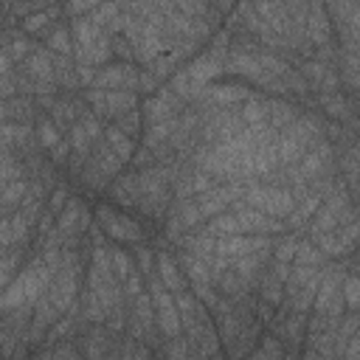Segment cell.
I'll use <instances>...</instances> for the list:
<instances>
[{
    "label": "cell",
    "instance_id": "cell-1",
    "mask_svg": "<svg viewBox=\"0 0 360 360\" xmlns=\"http://www.w3.org/2000/svg\"><path fill=\"white\" fill-rule=\"evenodd\" d=\"M79 276H82V259L73 248H62V264L53 273V281L48 287V298L53 301V307L65 315L76 307V295L79 292Z\"/></svg>",
    "mask_w": 360,
    "mask_h": 360
},
{
    "label": "cell",
    "instance_id": "cell-2",
    "mask_svg": "<svg viewBox=\"0 0 360 360\" xmlns=\"http://www.w3.org/2000/svg\"><path fill=\"white\" fill-rule=\"evenodd\" d=\"M250 208H256V211H262V214H267V217H273V219H284L287 222V217L295 211V197H292V191L290 188H284V186H276V183H250L248 188H245V197H242Z\"/></svg>",
    "mask_w": 360,
    "mask_h": 360
},
{
    "label": "cell",
    "instance_id": "cell-3",
    "mask_svg": "<svg viewBox=\"0 0 360 360\" xmlns=\"http://www.w3.org/2000/svg\"><path fill=\"white\" fill-rule=\"evenodd\" d=\"M96 225L112 239V242H127V245H135L143 239V231L138 228V222L110 205H98L96 208Z\"/></svg>",
    "mask_w": 360,
    "mask_h": 360
},
{
    "label": "cell",
    "instance_id": "cell-4",
    "mask_svg": "<svg viewBox=\"0 0 360 360\" xmlns=\"http://www.w3.org/2000/svg\"><path fill=\"white\" fill-rule=\"evenodd\" d=\"M231 211L236 214V219H239V225H242V233H248V236H281V233L290 231L284 219H273V217H267V214L250 208L245 200L233 202Z\"/></svg>",
    "mask_w": 360,
    "mask_h": 360
},
{
    "label": "cell",
    "instance_id": "cell-5",
    "mask_svg": "<svg viewBox=\"0 0 360 360\" xmlns=\"http://www.w3.org/2000/svg\"><path fill=\"white\" fill-rule=\"evenodd\" d=\"M96 90H129L138 93L141 90V70L132 62H112L107 68H101L96 73L93 82Z\"/></svg>",
    "mask_w": 360,
    "mask_h": 360
},
{
    "label": "cell",
    "instance_id": "cell-6",
    "mask_svg": "<svg viewBox=\"0 0 360 360\" xmlns=\"http://www.w3.org/2000/svg\"><path fill=\"white\" fill-rule=\"evenodd\" d=\"M183 98L177 96V93H172L169 87H160L155 96H149L146 101H143V121H146V127L149 124H163V121H174V118H180L183 115Z\"/></svg>",
    "mask_w": 360,
    "mask_h": 360
},
{
    "label": "cell",
    "instance_id": "cell-7",
    "mask_svg": "<svg viewBox=\"0 0 360 360\" xmlns=\"http://www.w3.org/2000/svg\"><path fill=\"white\" fill-rule=\"evenodd\" d=\"M20 70L39 84H56V68H53V53L48 48H34L31 56L20 65Z\"/></svg>",
    "mask_w": 360,
    "mask_h": 360
},
{
    "label": "cell",
    "instance_id": "cell-8",
    "mask_svg": "<svg viewBox=\"0 0 360 360\" xmlns=\"http://www.w3.org/2000/svg\"><path fill=\"white\" fill-rule=\"evenodd\" d=\"M332 31H335V25H332V20H329V14H326V6H323V3H309L307 37H309V42L315 45V51L332 45Z\"/></svg>",
    "mask_w": 360,
    "mask_h": 360
},
{
    "label": "cell",
    "instance_id": "cell-9",
    "mask_svg": "<svg viewBox=\"0 0 360 360\" xmlns=\"http://www.w3.org/2000/svg\"><path fill=\"white\" fill-rule=\"evenodd\" d=\"M62 318V312L53 307V301L48 298V292L37 301V307H34V318H31V332H28V340H39L42 335H48L51 329H53V323Z\"/></svg>",
    "mask_w": 360,
    "mask_h": 360
},
{
    "label": "cell",
    "instance_id": "cell-10",
    "mask_svg": "<svg viewBox=\"0 0 360 360\" xmlns=\"http://www.w3.org/2000/svg\"><path fill=\"white\" fill-rule=\"evenodd\" d=\"M253 8H256V14L264 20V25H267L273 34H278V37H290V14H287V3H276V0H270V3H253Z\"/></svg>",
    "mask_w": 360,
    "mask_h": 360
},
{
    "label": "cell",
    "instance_id": "cell-11",
    "mask_svg": "<svg viewBox=\"0 0 360 360\" xmlns=\"http://www.w3.org/2000/svg\"><path fill=\"white\" fill-rule=\"evenodd\" d=\"M155 267H158V276H160V281H163V287L169 292L186 290V273H183L180 262L169 250H158V264Z\"/></svg>",
    "mask_w": 360,
    "mask_h": 360
},
{
    "label": "cell",
    "instance_id": "cell-12",
    "mask_svg": "<svg viewBox=\"0 0 360 360\" xmlns=\"http://www.w3.org/2000/svg\"><path fill=\"white\" fill-rule=\"evenodd\" d=\"M28 231H31V222L14 211L8 217L0 219V245L3 248H11V245H25L28 242Z\"/></svg>",
    "mask_w": 360,
    "mask_h": 360
},
{
    "label": "cell",
    "instance_id": "cell-13",
    "mask_svg": "<svg viewBox=\"0 0 360 360\" xmlns=\"http://www.w3.org/2000/svg\"><path fill=\"white\" fill-rule=\"evenodd\" d=\"M321 205H323V197L315 194V191H312L309 197L298 200V202H295V211L287 217V228H292V233L301 231V228H309V222H312V217L321 211Z\"/></svg>",
    "mask_w": 360,
    "mask_h": 360
},
{
    "label": "cell",
    "instance_id": "cell-14",
    "mask_svg": "<svg viewBox=\"0 0 360 360\" xmlns=\"http://www.w3.org/2000/svg\"><path fill=\"white\" fill-rule=\"evenodd\" d=\"M253 93L242 84H208V101L217 107H231V104H245Z\"/></svg>",
    "mask_w": 360,
    "mask_h": 360
},
{
    "label": "cell",
    "instance_id": "cell-15",
    "mask_svg": "<svg viewBox=\"0 0 360 360\" xmlns=\"http://www.w3.org/2000/svg\"><path fill=\"white\" fill-rule=\"evenodd\" d=\"M79 318L84 321V323H90V326H98V323H107V307L101 304V298L90 290V287H84L82 290V295H79Z\"/></svg>",
    "mask_w": 360,
    "mask_h": 360
},
{
    "label": "cell",
    "instance_id": "cell-16",
    "mask_svg": "<svg viewBox=\"0 0 360 360\" xmlns=\"http://www.w3.org/2000/svg\"><path fill=\"white\" fill-rule=\"evenodd\" d=\"M65 14V6H48L45 11H37L25 20H20V31L22 34H48L51 22H56Z\"/></svg>",
    "mask_w": 360,
    "mask_h": 360
},
{
    "label": "cell",
    "instance_id": "cell-17",
    "mask_svg": "<svg viewBox=\"0 0 360 360\" xmlns=\"http://www.w3.org/2000/svg\"><path fill=\"white\" fill-rule=\"evenodd\" d=\"M321 278H323V267L321 270H315L312 273V278L292 295V298H287L290 301V309L292 312H309L312 307H315V295H318V290H321Z\"/></svg>",
    "mask_w": 360,
    "mask_h": 360
},
{
    "label": "cell",
    "instance_id": "cell-18",
    "mask_svg": "<svg viewBox=\"0 0 360 360\" xmlns=\"http://www.w3.org/2000/svg\"><path fill=\"white\" fill-rule=\"evenodd\" d=\"M180 267H183V273H186V278L191 281V287L194 284H211L214 281V276H211V264L208 262H202L200 256H191V253H180Z\"/></svg>",
    "mask_w": 360,
    "mask_h": 360
},
{
    "label": "cell",
    "instance_id": "cell-19",
    "mask_svg": "<svg viewBox=\"0 0 360 360\" xmlns=\"http://www.w3.org/2000/svg\"><path fill=\"white\" fill-rule=\"evenodd\" d=\"M298 118V110L290 104V101H281V98H267V124L273 129H287L292 121Z\"/></svg>",
    "mask_w": 360,
    "mask_h": 360
},
{
    "label": "cell",
    "instance_id": "cell-20",
    "mask_svg": "<svg viewBox=\"0 0 360 360\" xmlns=\"http://www.w3.org/2000/svg\"><path fill=\"white\" fill-rule=\"evenodd\" d=\"M70 34H73V45H76V48H90V45H96L107 31L98 28L90 17H79V20H73Z\"/></svg>",
    "mask_w": 360,
    "mask_h": 360
},
{
    "label": "cell",
    "instance_id": "cell-21",
    "mask_svg": "<svg viewBox=\"0 0 360 360\" xmlns=\"http://www.w3.org/2000/svg\"><path fill=\"white\" fill-rule=\"evenodd\" d=\"M107 93V118H118L124 112H132L138 110V93H129V90H104Z\"/></svg>",
    "mask_w": 360,
    "mask_h": 360
},
{
    "label": "cell",
    "instance_id": "cell-22",
    "mask_svg": "<svg viewBox=\"0 0 360 360\" xmlns=\"http://www.w3.org/2000/svg\"><path fill=\"white\" fill-rule=\"evenodd\" d=\"M200 231L208 233V236H214V239H222V236H236V233H242V225H239V219H236L233 211H225V214L208 219V225H202Z\"/></svg>",
    "mask_w": 360,
    "mask_h": 360
},
{
    "label": "cell",
    "instance_id": "cell-23",
    "mask_svg": "<svg viewBox=\"0 0 360 360\" xmlns=\"http://www.w3.org/2000/svg\"><path fill=\"white\" fill-rule=\"evenodd\" d=\"M22 248L11 245V248H3V259H0V284L3 290L17 278V273L22 270Z\"/></svg>",
    "mask_w": 360,
    "mask_h": 360
},
{
    "label": "cell",
    "instance_id": "cell-24",
    "mask_svg": "<svg viewBox=\"0 0 360 360\" xmlns=\"http://www.w3.org/2000/svg\"><path fill=\"white\" fill-rule=\"evenodd\" d=\"M28 191H31V180H28V177H25V180H17V183H11V186H3V194H0L3 217L14 214V211L22 205V200H25Z\"/></svg>",
    "mask_w": 360,
    "mask_h": 360
},
{
    "label": "cell",
    "instance_id": "cell-25",
    "mask_svg": "<svg viewBox=\"0 0 360 360\" xmlns=\"http://www.w3.org/2000/svg\"><path fill=\"white\" fill-rule=\"evenodd\" d=\"M45 45H48V51L56 53V56H73V51H76L68 25H53V28L45 34Z\"/></svg>",
    "mask_w": 360,
    "mask_h": 360
},
{
    "label": "cell",
    "instance_id": "cell-26",
    "mask_svg": "<svg viewBox=\"0 0 360 360\" xmlns=\"http://www.w3.org/2000/svg\"><path fill=\"white\" fill-rule=\"evenodd\" d=\"M259 301H264L270 307H278L284 301V281L273 270H264V276L259 281Z\"/></svg>",
    "mask_w": 360,
    "mask_h": 360
},
{
    "label": "cell",
    "instance_id": "cell-27",
    "mask_svg": "<svg viewBox=\"0 0 360 360\" xmlns=\"http://www.w3.org/2000/svg\"><path fill=\"white\" fill-rule=\"evenodd\" d=\"M0 112H3V124H14V118H17V124H28L31 115H34V104L28 98L17 96V98L3 101V110Z\"/></svg>",
    "mask_w": 360,
    "mask_h": 360
},
{
    "label": "cell",
    "instance_id": "cell-28",
    "mask_svg": "<svg viewBox=\"0 0 360 360\" xmlns=\"http://www.w3.org/2000/svg\"><path fill=\"white\" fill-rule=\"evenodd\" d=\"M104 141L112 146V152H115L124 163H132V158H135V143H132V138H129V135H124L115 124H112V127H107Z\"/></svg>",
    "mask_w": 360,
    "mask_h": 360
},
{
    "label": "cell",
    "instance_id": "cell-29",
    "mask_svg": "<svg viewBox=\"0 0 360 360\" xmlns=\"http://www.w3.org/2000/svg\"><path fill=\"white\" fill-rule=\"evenodd\" d=\"M242 121L248 127H256V124H264L267 121V98H259V96H250L245 104H242Z\"/></svg>",
    "mask_w": 360,
    "mask_h": 360
},
{
    "label": "cell",
    "instance_id": "cell-30",
    "mask_svg": "<svg viewBox=\"0 0 360 360\" xmlns=\"http://www.w3.org/2000/svg\"><path fill=\"white\" fill-rule=\"evenodd\" d=\"M326 256L321 253V248L312 242V239H301L298 242V253H295V262L292 264H304V267H323Z\"/></svg>",
    "mask_w": 360,
    "mask_h": 360
},
{
    "label": "cell",
    "instance_id": "cell-31",
    "mask_svg": "<svg viewBox=\"0 0 360 360\" xmlns=\"http://www.w3.org/2000/svg\"><path fill=\"white\" fill-rule=\"evenodd\" d=\"M34 129H37V143H39L42 149H48V152H51V149L65 138V135H62V129H59L51 118H39Z\"/></svg>",
    "mask_w": 360,
    "mask_h": 360
},
{
    "label": "cell",
    "instance_id": "cell-32",
    "mask_svg": "<svg viewBox=\"0 0 360 360\" xmlns=\"http://www.w3.org/2000/svg\"><path fill=\"white\" fill-rule=\"evenodd\" d=\"M298 242H301V239H298L295 233H290V231L281 233V236L273 242V259L292 264V262H295V253H298Z\"/></svg>",
    "mask_w": 360,
    "mask_h": 360
},
{
    "label": "cell",
    "instance_id": "cell-33",
    "mask_svg": "<svg viewBox=\"0 0 360 360\" xmlns=\"http://www.w3.org/2000/svg\"><path fill=\"white\" fill-rule=\"evenodd\" d=\"M25 177H28V172H25L22 160H17V158H14V152H3V172H0V183H3V186H11V183L25 180Z\"/></svg>",
    "mask_w": 360,
    "mask_h": 360
},
{
    "label": "cell",
    "instance_id": "cell-34",
    "mask_svg": "<svg viewBox=\"0 0 360 360\" xmlns=\"http://www.w3.org/2000/svg\"><path fill=\"white\" fill-rule=\"evenodd\" d=\"M326 70H329V65H323V62H318V59H304L301 65H298V73L307 79V84L312 87H321V82H323V76H326Z\"/></svg>",
    "mask_w": 360,
    "mask_h": 360
},
{
    "label": "cell",
    "instance_id": "cell-35",
    "mask_svg": "<svg viewBox=\"0 0 360 360\" xmlns=\"http://www.w3.org/2000/svg\"><path fill=\"white\" fill-rule=\"evenodd\" d=\"M112 267H115V276H118V281L124 284L135 270H138V264H135V259L129 256V253H124V250H118V248H112Z\"/></svg>",
    "mask_w": 360,
    "mask_h": 360
},
{
    "label": "cell",
    "instance_id": "cell-36",
    "mask_svg": "<svg viewBox=\"0 0 360 360\" xmlns=\"http://www.w3.org/2000/svg\"><path fill=\"white\" fill-rule=\"evenodd\" d=\"M135 262H138V273L143 276V278H149L158 267V253H152L146 245H135Z\"/></svg>",
    "mask_w": 360,
    "mask_h": 360
},
{
    "label": "cell",
    "instance_id": "cell-37",
    "mask_svg": "<svg viewBox=\"0 0 360 360\" xmlns=\"http://www.w3.org/2000/svg\"><path fill=\"white\" fill-rule=\"evenodd\" d=\"M343 298L352 312H360V278L354 273H346L343 278Z\"/></svg>",
    "mask_w": 360,
    "mask_h": 360
},
{
    "label": "cell",
    "instance_id": "cell-38",
    "mask_svg": "<svg viewBox=\"0 0 360 360\" xmlns=\"http://www.w3.org/2000/svg\"><path fill=\"white\" fill-rule=\"evenodd\" d=\"M37 360H79V352L73 343H56V346H48L45 352H39Z\"/></svg>",
    "mask_w": 360,
    "mask_h": 360
},
{
    "label": "cell",
    "instance_id": "cell-39",
    "mask_svg": "<svg viewBox=\"0 0 360 360\" xmlns=\"http://www.w3.org/2000/svg\"><path fill=\"white\" fill-rule=\"evenodd\" d=\"M141 115L143 112H138V110H132V112H124V115H118L115 118V127L124 132V135H138V129H141Z\"/></svg>",
    "mask_w": 360,
    "mask_h": 360
},
{
    "label": "cell",
    "instance_id": "cell-40",
    "mask_svg": "<svg viewBox=\"0 0 360 360\" xmlns=\"http://www.w3.org/2000/svg\"><path fill=\"white\" fill-rule=\"evenodd\" d=\"M84 101L90 104V110H93L98 118H107V93H104V90L90 87V90L84 93Z\"/></svg>",
    "mask_w": 360,
    "mask_h": 360
},
{
    "label": "cell",
    "instance_id": "cell-41",
    "mask_svg": "<svg viewBox=\"0 0 360 360\" xmlns=\"http://www.w3.org/2000/svg\"><path fill=\"white\" fill-rule=\"evenodd\" d=\"M70 202V197H68V188L65 186H56L53 191H51V197H48V208L45 211H51L53 217H59L62 211H65V205Z\"/></svg>",
    "mask_w": 360,
    "mask_h": 360
},
{
    "label": "cell",
    "instance_id": "cell-42",
    "mask_svg": "<svg viewBox=\"0 0 360 360\" xmlns=\"http://www.w3.org/2000/svg\"><path fill=\"white\" fill-rule=\"evenodd\" d=\"M166 360H188V343L183 335L166 343Z\"/></svg>",
    "mask_w": 360,
    "mask_h": 360
},
{
    "label": "cell",
    "instance_id": "cell-43",
    "mask_svg": "<svg viewBox=\"0 0 360 360\" xmlns=\"http://www.w3.org/2000/svg\"><path fill=\"white\" fill-rule=\"evenodd\" d=\"M68 155H73V146H70V138L65 135V138L51 149V163H56V166H59V163H65V160H68Z\"/></svg>",
    "mask_w": 360,
    "mask_h": 360
},
{
    "label": "cell",
    "instance_id": "cell-44",
    "mask_svg": "<svg viewBox=\"0 0 360 360\" xmlns=\"http://www.w3.org/2000/svg\"><path fill=\"white\" fill-rule=\"evenodd\" d=\"M141 90L149 93V96H155V93L160 90V79H158L152 70H146V68L141 70Z\"/></svg>",
    "mask_w": 360,
    "mask_h": 360
},
{
    "label": "cell",
    "instance_id": "cell-45",
    "mask_svg": "<svg viewBox=\"0 0 360 360\" xmlns=\"http://www.w3.org/2000/svg\"><path fill=\"white\" fill-rule=\"evenodd\" d=\"M346 155H349V158H352V160H354V163L360 166V141H354V143H352V146L346 149Z\"/></svg>",
    "mask_w": 360,
    "mask_h": 360
}]
</instances>
